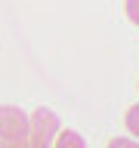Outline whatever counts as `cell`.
<instances>
[{
	"label": "cell",
	"instance_id": "1",
	"mask_svg": "<svg viewBox=\"0 0 139 148\" xmlns=\"http://www.w3.org/2000/svg\"><path fill=\"white\" fill-rule=\"evenodd\" d=\"M59 130H62V123L56 117V111L40 105V108H34L28 114V145L31 148H50Z\"/></svg>",
	"mask_w": 139,
	"mask_h": 148
},
{
	"label": "cell",
	"instance_id": "2",
	"mask_svg": "<svg viewBox=\"0 0 139 148\" xmlns=\"http://www.w3.org/2000/svg\"><path fill=\"white\" fill-rule=\"evenodd\" d=\"M0 142L6 148L28 145V114L16 105H0Z\"/></svg>",
	"mask_w": 139,
	"mask_h": 148
},
{
	"label": "cell",
	"instance_id": "7",
	"mask_svg": "<svg viewBox=\"0 0 139 148\" xmlns=\"http://www.w3.org/2000/svg\"><path fill=\"white\" fill-rule=\"evenodd\" d=\"M0 148H6V145H3V142H0Z\"/></svg>",
	"mask_w": 139,
	"mask_h": 148
},
{
	"label": "cell",
	"instance_id": "5",
	"mask_svg": "<svg viewBox=\"0 0 139 148\" xmlns=\"http://www.w3.org/2000/svg\"><path fill=\"white\" fill-rule=\"evenodd\" d=\"M124 16L130 18V25H139V0H124Z\"/></svg>",
	"mask_w": 139,
	"mask_h": 148
},
{
	"label": "cell",
	"instance_id": "3",
	"mask_svg": "<svg viewBox=\"0 0 139 148\" xmlns=\"http://www.w3.org/2000/svg\"><path fill=\"white\" fill-rule=\"evenodd\" d=\"M50 148H87V142H83V136L74 133V130H59Z\"/></svg>",
	"mask_w": 139,
	"mask_h": 148
},
{
	"label": "cell",
	"instance_id": "8",
	"mask_svg": "<svg viewBox=\"0 0 139 148\" xmlns=\"http://www.w3.org/2000/svg\"><path fill=\"white\" fill-rule=\"evenodd\" d=\"M136 86H139V80H136Z\"/></svg>",
	"mask_w": 139,
	"mask_h": 148
},
{
	"label": "cell",
	"instance_id": "4",
	"mask_svg": "<svg viewBox=\"0 0 139 148\" xmlns=\"http://www.w3.org/2000/svg\"><path fill=\"white\" fill-rule=\"evenodd\" d=\"M124 127H127V133L133 139H139V102L127 108V114H124Z\"/></svg>",
	"mask_w": 139,
	"mask_h": 148
},
{
	"label": "cell",
	"instance_id": "6",
	"mask_svg": "<svg viewBox=\"0 0 139 148\" xmlns=\"http://www.w3.org/2000/svg\"><path fill=\"white\" fill-rule=\"evenodd\" d=\"M105 148H139V139H124V136H114L105 142Z\"/></svg>",
	"mask_w": 139,
	"mask_h": 148
}]
</instances>
